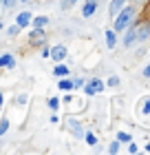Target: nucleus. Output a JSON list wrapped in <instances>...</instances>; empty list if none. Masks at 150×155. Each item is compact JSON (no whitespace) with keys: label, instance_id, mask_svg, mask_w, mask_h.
Wrapping results in <instances>:
<instances>
[{"label":"nucleus","instance_id":"obj_6","mask_svg":"<svg viewBox=\"0 0 150 155\" xmlns=\"http://www.w3.org/2000/svg\"><path fill=\"white\" fill-rule=\"evenodd\" d=\"M16 64V60L11 58V55H2V58H0V67H13Z\"/></svg>","mask_w":150,"mask_h":155},{"label":"nucleus","instance_id":"obj_16","mask_svg":"<svg viewBox=\"0 0 150 155\" xmlns=\"http://www.w3.org/2000/svg\"><path fill=\"white\" fill-rule=\"evenodd\" d=\"M117 149H119V146H117V142H113V144H110V149H108V151H110V153H117Z\"/></svg>","mask_w":150,"mask_h":155},{"label":"nucleus","instance_id":"obj_18","mask_svg":"<svg viewBox=\"0 0 150 155\" xmlns=\"http://www.w3.org/2000/svg\"><path fill=\"white\" fill-rule=\"evenodd\" d=\"M148 104H146V107H144V113H150V100H146Z\"/></svg>","mask_w":150,"mask_h":155},{"label":"nucleus","instance_id":"obj_5","mask_svg":"<svg viewBox=\"0 0 150 155\" xmlns=\"http://www.w3.org/2000/svg\"><path fill=\"white\" fill-rule=\"evenodd\" d=\"M29 20H31V16H29V13H20V16H18V27H27V25H29Z\"/></svg>","mask_w":150,"mask_h":155},{"label":"nucleus","instance_id":"obj_1","mask_svg":"<svg viewBox=\"0 0 150 155\" xmlns=\"http://www.w3.org/2000/svg\"><path fill=\"white\" fill-rule=\"evenodd\" d=\"M130 18H132V9H124V11L119 13V18L115 20V29H117V31H121L128 22H130Z\"/></svg>","mask_w":150,"mask_h":155},{"label":"nucleus","instance_id":"obj_7","mask_svg":"<svg viewBox=\"0 0 150 155\" xmlns=\"http://www.w3.org/2000/svg\"><path fill=\"white\" fill-rule=\"evenodd\" d=\"M93 11H95V2H93V0H91V2H86V7H84V16H93Z\"/></svg>","mask_w":150,"mask_h":155},{"label":"nucleus","instance_id":"obj_19","mask_svg":"<svg viewBox=\"0 0 150 155\" xmlns=\"http://www.w3.org/2000/svg\"><path fill=\"white\" fill-rule=\"evenodd\" d=\"M73 2H75V0H64V7H71Z\"/></svg>","mask_w":150,"mask_h":155},{"label":"nucleus","instance_id":"obj_12","mask_svg":"<svg viewBox=\"0 0 150 155\" xmlns=\"http://www.w3.org/2000/svg\"><path fill=\"white\" fill-rule=\"evenodd\" d=\"M117 137L121 140V142H130V135H128V133H119Z\"/></svg>","mask_w":150,"mask_h":155},{"label":"nucleus","instance_id":"obj_10","mask_svg":"<svg viewBox=\"0 0 150 155\" xmlns=\"http://www.w3.org/2000/svg\"><path fill=\"white\" fill-rule=\"evenodd\" d=\"M58 87H60V89H62V91H64V89H66V91H69V89H71V87H73V82H69V80H62V82H60V84H58Z\"/></svg>","mask_w":150,"mask_h":155},{"label":"nucleus","instance_id":"obj_11","mask_svg":"<svg viewBox=\"0 0 150 155\" xmlns=\"http://www.w3.org/2000/svg\"><path fill=\"white\" fill-rule=\"evenodd\" d=\"M55 73H58V75H66L69 69H66V67H55Z\"/></svg>","mask_w":150,"mask_h":155},{"label":"nucleus","instance_id":"obj_8","mask_svg":"<svg viewBox=\"0 0 150 155\" xmlns=\"http://www.w3.org/2000/svg\"><path fill=\"white\" fill-rule=\"evenodd\" d=\"M69 126L73 129V133H75V135H80V137H82V126L77 124V122H73V120H71V122H69Z\"/></svg>","mask_w":150,"mask_h":155},{"label":"nucleus","instance_id":"obj_15","mask_svg":"<svg viewBox=\"0 0 150 155\" xmlns=\"http://www.w3.org/2000/svg\"><path fill=\"white\" fill-rule=\"evenodd\" d=\"M46 25V18H38L35 20V27H44Z\"/></svg>","mask_w":150,"mask_h":155},{"label":"nucleus","instance_id":"obj_21","mask_svg":"<svg viewBox=\"0 0 150 155\" xmlns=\"http://www.w3.org/2000/svg\"><path fill=\"white\" fill-rule=\"evenodd\" d=\"M5 2H7V5H9V7H11L13 2H16V0H5Z\"/></svg>","mask_w":150,"mask_h":155},{"label":"nucleus","instance_id":"obj_23","mask_svg":"<svg viewBox=\"0 0 150 155\" xmlns=\"http://www.w3.org/2000/svg\"><path fill=\"white\" fill-rule=\"evenodd\" d=\"M148 151H150V144H148Z\"/></svg>","mask_w":150,"mask_h":155},{"label":"nucleus","instance_id":"obj_9","mask_svg":"<svg viewBox=\"0 0 150 155\" xmlns=\"http://www.w3.org/2000/svg\"><path fill=\"white\" fill-rule=\"evenodd\" d=\"M106 40H108V47L110 49L115 47V36H113V31H106Z\"/></svg>","mask_w":150,"mask_h":155},{"label":"nucleus","instance_id":"obj_14","mask_svg":"<svg viewBox=\"0 0 150 155\" xmlns=\"http://www.w3.org/2000/svg\"><path fill=\"white\" fill-rule=\"evenodd\" d=\"M86 142H88V144H95V142H97V137L93 135V133H88V135H86Z\"/></svg>","mask_w":150,"mask_h":155},{"label":"nucleus","instance_id":"obj_2","mask_svg":"<svg viewBox=\"0 0 150 155\" xmlns=\"http://www.w3.org/2000/svg\"><path fill=\"white\" fill-rule=\"evenodd\" d=\"M49 55H53V58H55V60H62V58H64V55H66V49H64V47H60V45H58V47H53V51H51V53H49Z\"/></svg>","mask_w":150,"mask_h":155},{"label":"nucleus","instance_id":"obj_20","mask_svg":"<svg viewBox=\"0 0 150 155\" xmlns=\"http://www.w3.org/2000/svg\"><path fill=\"white\" fill-rule=\"evenodd\" d=\"M144 75H150V64L146 67V71H144Z\"/></svg>","mask_w":150,"mask_h":155},{"label":"nucleus","instance_id":"obj_3","mask_svg":"<svg viewBox=\"0 0 150 155\" xmlns=\"http://www.w3.org/2000/svg\"><path fill=\"white\" fill-rule=\"evenodd\" d=\"M104 89V84L102 82H99V80H93L91 82V87H86V93L91 95V93H95V91H102Z\"/></svg>","mask_w":150,"mask_h":155},{"label":"nucleus","instance_id":"obj_22","mask_svg":"<svg viewBox=\"0 0 150 155\" xmlns=\"http://www.w3.org/2000/svg\"><path fill=\"white\" fill-rule=\"evenodd\" d=\"M0 107H2V93H0Z\"/></svg>","mask_w":150,"mask_h":155},{"label":"nucleus","instance_id":"obj_17","mask_svg":"<svg viewBox=\"0 0 150 155\" xmlns=\"http://www.w3.org/2000/svg\"><path fill=\"white\" fill-rule=\"evenodd\" d=\"M49 107H51V109H58V100H55V97H53V100L49 102Z\"/></svg>","mask_w":150,"mask_h":155},{"label":"nucleus","instance_id":"obj_13","mask_svg":"<svg viewBox=\"0 0 150 155\" xmlns=\"http://www.w3.org/2000/svg\"><path fill=\"white\" fill-rule=\"evenodd\" d=\"M7 126H9V122H7V120H2V122H0V135L7 131Z\"/></svg>","mask_w":150,"mask_h":155},{"label":"nucleus","instance_id":"obj_4","mask_svg":"<svg viewBox=\"0 0 150 155\" xmlns=\"http://www.w3.org/2000/svg\"><path fill=\"white\" fill-rule=\"evenodd\" d=\"M124 2H126V0H113V2H110V16H115L121 7H124Z\"/></svg>","mask_w":150,"mask_h":155}]
</instances>
